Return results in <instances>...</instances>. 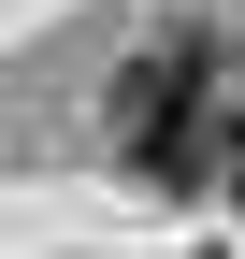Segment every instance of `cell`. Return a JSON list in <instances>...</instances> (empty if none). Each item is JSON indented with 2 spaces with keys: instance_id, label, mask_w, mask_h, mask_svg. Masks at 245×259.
I'll return each mask as SVG.
<instances>
[{
  "instance_id": "cell-1",
  "label": "cell",
  "mask_w": 245,
  "mask_h": 259,
  "mask_svg": "<svg viewBox=\"0 0 245 259\" xmlns=\"http://www.w3.org/2000/svg\"><path fill=\"white\" fill-rule=\"evenodd\" d=\"M101 130H115V158L144 187H202V173H231V72L202 44H144L101 87Z\"/></svg>"
},
{
  "instance_id": "cell-2",
  "label": "cell",
  "mask_w": 245,
  "mask_h": 259,
  "mask_svg": "<svg viewBox=\"0 0 245 259\" xmlns=\"http://www.w3.org/2000/svg\"><path fill=\"white\" fill-rule=\"evenodd\" d=\"M231 202H245V72H231Z\"/></svg>"
}]
</instances>
